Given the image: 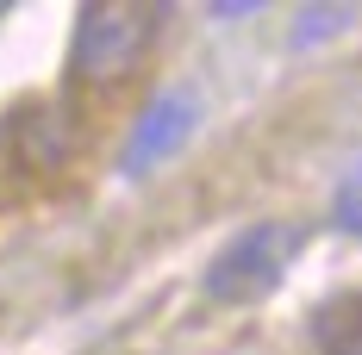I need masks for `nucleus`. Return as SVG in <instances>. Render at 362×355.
Here are the masks:
<instances>
[{
    "mask_svg": "<svg viewBox=\"0 0 362 355\" xmlns=\"http://www.w3.org/2000/svg\"><path fill=\"white\" fill-rule=\"evenodd\" d=\"M169 19V6L156 0H88L75 13V37H69V75L81 88H112L144 63V50L156 44Z\"/></svg>",
    "mask_w": 362,
    "mask_h": 355,
    "instance_id": "f257e3e1",
    "label": "nucleus"
},
{
    "mask_svg": "<svg viewBox=\"0 0 362 355\" xmlns=\"http://www.w3.org/2000/svg\"><path fill=\"white\" fill-rule=\"evenodd\" d=\"M300 243H306V231L293 218H262L250 231H238L206 262V299H218V306H256V299H269L275 287L288 281Z\"/></svg>",
    "mask_w": 362,
    "mask_h": 355,
    "instance_id": "f03ea898",
    "label": "nucleus"
},
{
    "mask_svg": "<svg viewBox=\"0 0 362 355\" xmlns=\"http://www.w3.org/2000/svg\"><path fill=\"white\" fill-rule=\"evenodd\" d=\"M187 131H194V100H187V94H156V100L138 112L119 169H125V175H150L163 156H175L181 143H187Z\"/></svg>",
    "mask_w": 362,
    "mask_h": 355,
    "instance_id": "7ed1b4c3",
    "label": "nucleus"
},
{
    "mask_svg": "<svg viewBox=\"0 0 362 355\" xmlns=\"http://www.w3.org/2000/svg\"><path fill=\"white\" fill-rule=\"evenodd\" d=\"M6 143L19 156V169L44 175V169H57L69 156V125H63V112H50V107H19L13 125H6Z\"/></svg>",
    "mask_w": 362,
    "mask_h": 355,
    "instance_id": "20e7f679",
    "label": "nucleus"
},
{
    "mask_svg": "<svg viewBox=\"0 0 362 355\" xmlns=\"http://www.w3.org/2000/svg\"><path fill=\"white\" fill-rule=\"evenodd\" d=\"M313 349L319 355H362V287L331 293L313 306Z\"/></svg>",
    "mask_w": 362,
    "mask_h": 355,
    "instance_id": "39448f33",
    "label": "nucleus"
},
{
    "mask_svg": "<svg viewBox=\"0 0 362 355\" xmlns=\"http://www.w3.org/2000/svg\"><path fill=\"white\" fill-rule=\"evenodd\" d=\"M331 218H337V231L362 237V169H350V175H344L337 200H331Z\"/></svg>",
    "mask_w": 362,
    "mask_h": 355,
    "instance_id": "423d86ee",
    "label": "nucleus"
},
{
    "mask_svg": "<svg viewBox=\"0 0 362 355\" xmlns=\"http://www.w3.org/2000/svg\"><path fill=\"white\" fill-rule=\"evenodd\" d=\"M350 19H356V6H306V13H300V44L337 32V25H350Z\"/></svg>",
    "mask_w": 362,
    "mask_h": 355,
    "instance_id": "0eeeda50",
    "label": "nucleus"
},
{
    "mask_svg": "<svg viewBox=\"0 0 362 355\" xmlns=\"http://www.w3.org/2000/svg\"><path fill=\"white\" fill-rule=\"evenodd\" d=\"M0 13H6V6H0Z\"/></svg>",
    "mask_w": 362,
    "mask_h": 355,
    "instance_id": "6e6552de",
    "label": "nucleus"
}]
</instances>
